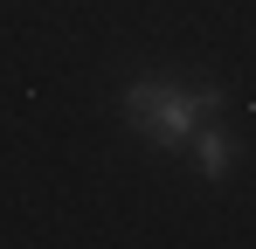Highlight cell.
Segmentation results:
<instances>
[{
  "instance_id": "7a4b0ae2",
  "label": "cell",
  "mask_w": 256,
  "mask_h": 249,
  "mask_svg": "<svg viewBox=\"0 0 256 249\" xmlns=\"http://www.w3.org/2000/svg\"><path fill=\"white\" fill-rule=\"evenodd\" d=\"M194 152H201V180H222V173H228V138H222L214 124H201V146H194Z\"/></svg>"
},
{
  "instance_id": "6da1fadb",
  "label": "cell",
  "mask_w": 256,
  "mask_h": 249,
  "mask_svg": "<svg viewBox=\"0 0 256 249\" xmlns=\"http://www.w3.org/2000/svg\"><path fill=\"white\" fill-rule=\"evenodd\" d=\"M222 111V90H173V83H132L125 90V118L138 132H152L160 146H180V138H194L201 124Z\"/></svg>"
}]
</instances>
